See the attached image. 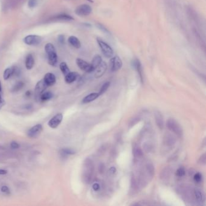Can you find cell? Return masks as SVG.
<instances>
[{
    "instance_id": "obj_1",
    "label": "cell",
    "mask_w": 206,
    "mask_h": 206,
    "mask_svg": "<svg viewBox=\"0 0 206 206\" xmlns=\"http://www.w3.org/2000/svg\"><path fill=\"white\" fill-rule=\"evenodd\" d=\"M45 50L47 55L49 64L51 66H55L58 62V56L55 47L51 43H47L45 46Z\"/></svg>"
},
{
    "instance_id": "obj_2",
    "label": "cell",
    "mask_w": 206,
    "mask_h": 206,
    "mask_svg": "<svg viewBox=\"0 0 206 206\" xmlns=\"http://www.w3.org/2000/svg\"><path fill=\"white\" fill-rule=\"evenodd\" d=\"M97 42L100 49L101 50L102 53L107 58H111L112 57L114 51L113 50L111 47V46L108 45L107 42L102 40L101 39L97 37Z\"/></svg>"
},
{
    "instance_id": "obj_3",
    "label": "cell",
    "mask_w": 206,
    "mask_h": 206,
    "mask_svg": "<svg viewBox=\"0 0 206 206\" xmlns=\"http://www.w3.org/2000/svg\"><path fill=\"white\" fill-rule=\"evenodd\" d=\"M85 167L84 171V178L86 182H90L91 180L93 173V164L90 160L87 159L85 162Z\"/></svg>"
},
{
    "instance_id": "obj_4",
    "label": "cell",
    "mask_w": 206,
    "mask_h": 206,
    "mask_svg": "<svg viewBox=\"0 0 206 206\" xmlns=\"http://www.w3.org/2000/svg\"><path fill=\"white\" fill-rule=\"evenodd\" d=\"M92 11V7L88 4H82L76 9L75 13L80 16H86L91 13Z\"/></svg>"
},
{
    "instance_id": "obj_5",
    "label": "cell",
    "mask_w": 206,
    "mask_h": 206,
    "mask_svg": "<svg viewBox=\"0 0 206 206\" xmlns=\"http://www.w3.org/2000/svg\"><path fill=\"white\" fill-rule=\"evenodd\" d=\"M167 126L172 132L176 134L178 136L182 135V128L180 125L174 119H170L169 120L167 121Z\"/></svg>"
},
{
    "instance_id": "obj_6",
    "label": "cell",
    "mask_w": 206,
    "mask_h": 206,
    "mask_svg": "<svg viewBox=\"0 0 206 206\" xmlns=\"http://www.w3.org/2000/svg\"><path fill=\"white\" fill-rule=\"evenodd\" d=\"M110 68L111 72H114L119 70L122 67L123 63L121 59L118 56H115L111 58L110 59Z\"/></svg>"
},
{
    "instance_id": "obj_7",
    "label": "cell",
    "mask_w": 206,
    "mask_h": 206,
    "mask_svg": "<svg viewBox=\"0 0 206 206\" xmlns=\"http://www.w3.org/2000/svg\"><path fill=\"white\" fill-rule=\"evenodd\" d=\"M47 87L48 86L46 84L43 79L39 81L37 83L35 88V95L37 100L39 101V97L45 91Z\"/></svg>"
},
{
    "instance_id": "obj_8",
    "label": "cell",
    "mask_w": 206,
    "mask_h": 206,
    "mask_svg": "<svg viewBox=\"0 0 206 206\" xmlns=\"http://www.w3.org/2000/svg\"><path fill=\"white\" fill-rule=\"evenodd\" d=\"M23 41L28 46H37L42 41V37L37 35H28L25 37Z\"/></svg>"
},
{
    "instance_id": "obj_9",
    "label": "cell",
    "mask_w": 206,
    "mask_h": 206,
    "mask_svg": "<svg viewBox=\"0 0 206 206\" xmlns=\"http://www.w3.org/2000/svg\"><path fill=\"white\" fill-rule=\"evenodd\" d=\"M42 126L41 124H37L29 129L27 133V134L28 137L35 138L42 133Z\"/></svg>"
},
{
    "instance_id": "obj_10",
    "label": "cell",
    "mask_w": 206,
    "mask_h": 206,
    "mask_svg": "<svg viewBox=\"0 0 206 206\" xmlns=\"http://www.w3.org/2000/svg\"><path fill=\"white\" fill-rule=\"evenodd\" d=\"M76 64L79 68L82 71H84L86 73H91L93 72L91 64H89L88 62L81 58H77L76 59Z\"/></svg>"
},
{
    "instance_id": "obj_11",
    "label": "cell",
    "mask_w": 206,
    "mask_h": 206,
    "mask_svg": "<svg viewBox=\"0 0 206 206\" xmlns=\"http://www.w3.org/2000/svg\"><path fill=\"white\" fill-rule=\"evenodd\" d=\"M63 119V115L62 113H58L53 117L50 121H49V126L55 129L59 126Z\"/></svg>"
},
{
    "instance_id": "obj_12",
    "label": "cell",
    "mask_w": 206,
    "mask_h": 206,
    "mask_svg": "<svg viewBox=\"0 0 206 206\" xmlns=\"http://www.w3.org/2000/svg\"><path fill=\"white\" fill-rule=\"evenodd\" d=\"M108 65L105 62H102L94 70L95 72L94 76L96 78L101 77L106 72Z\"/></svg>"
},
{
    "instance_id": "obj_13",
    "label": "cell",
    "mask_w": 206,
    "mask_h": 206,
    "mask_svg": "<svg viewBox=\"0 0 206 206\" xmlns=\"http://www.w3.org/2000/svg\"><path fill=\"white\" fill-rule=\"evenodd\" d=\"M44 82L48 86H50L52 85H55L56 82V76L54 74L51 73H47L44 79H43Z\"/></svg>"
},
{
    "instance_id": "obj_14",
    "label": "cell",
    "mask_w": 206,
    "mask_h": 206,
    "mask_svg": "<svg viewBox=\"0 0 206 206\" xmlns=\"http://www.w3.org/2000/svg\"><path fill=\"white\" fill-rule=\"evenodd\" d=\"M132 65H133L134 68L137 70V73L139 74L141 81L143 82L142 67V64H141L140 61H139L138 59H134L132 62Z\"/></svg>"
},
{
    "instance_id": "obj_15",
    "label": "cell",
    "mask_w": 206,
    "mask_h": 206,
    "mask_svg": "<svg viewBox=\"0 0 206 206\" xmlns=\"http://www.w3.org/2000/svg\"><path fill=\"white\" fill-rule=\"evenodd\" d=\"M79 77V74L76 72H69L65 76V81L67 84H72Z\"/></svg>"
},
{
    "instance_id": "obj_16",
    "label": "cell",
    "mask_w": 206,
    "mask_h": 206,
    "mask_svg": "<svg viewBox=\"0 0 206 206\" xmlns=\"http://www.w3.org/2000/svg\"><path fill=\"white\" fill-rule=\"evenodd\" d=\"M25 67L27 70H31L35 64V60L33 55L32 54H28L25 59Z\"/></svg>"
},
{
    "instance_id": "obj_17",
    "label": "cell",
    "mask_w": 206,
    "mask_h": 206,
    "mask_svg": "<svg viewBox=\"0 0 206 206\" xmlns=\"http://www.w3.org/2000/svg\"><path fill=\"white\" fill-rule=\"evenodd\" d=\"M68 41L69 44L76 49H79L81 47V43L77 37L71 36L69 37Z\"/></svg>"
},
{
    "instance_id": "obj_18",
    "label": "cell",
    "mask_w": 206,
    "mask_h": 206,
    "mask_svg": "<svg viewBox=\"0 0 206 206\" xmlns=\"http://www.w3.org/2000/svg\"><path fill=\"white\" fill-rule=\"evenodd\" d=\"M100 95L99 93H91L90 94H88V96H86V97H84L82 100V103H90L92 101H94V100H96L97 97H99Z\"/></svg>"
},
{
    "instance_id": "obj_19",
    "label": "cell",
    "mask_w": 206,
    "mask_h": 206,
    "mask_svg": "<svg viewBox=\"0 0 206 206\" xmlns=\"http://www.w3.org/2000/svg\"><path fill=\"white\" fill-rule=\"evenodd\" d=\"M155 119L157 125L160 129H162L163 128V118L160 112L156 111L155 112Z\"/></svg>"
},
{
    "instance_id": "obj_20",
    "label": "cell",
    "mask_w": 206,
    "mask_h": 206,
    "mask_svg": "<svg viewBox=\"0 0 206 206\" xmlns=\"http://www.w3.org/2000/svg\"><path fill=\"white\" fill-rule=\"evenodd\" d=\"M102 62V57L99 55H96L93 59V61L91 62V65L92 67V68L93 70V71L97 68V67L100 64V63Z\"/></svg>"
},
{
    "instance_id": "obj_21",
    "label": "cell",
    "mask_w": 206,
    "mask_h": 206,
    "mask_svg": "<svg viewBox=\"0 0 206 206\" xmlns=\"http://www.w3.org/2000/svg\"><path fill=\"white\" fill-rule=\"evenodd\" d=\"M13 70H14V67H9L6 68L3 74V78L4 80H8L13 74Z\"/></svg>"
},
{
    "instance_id": "obj_22",
    "label": "cell",
    "mask_w": 206,
    "mask_h": 206,
    "mask_svg": "<svg viewBox=\"0 0 206 206\" xmlns=\"http://www.w3.org/2000/svg\"><path fill=\"white\" fill-rule=\"evenodd\" d=\"M53 94L50 91H44L39 97V101L44 102L49 100L53 97Z\"/></svg>"
},
{
    "instance_id": "obj_23",
    "label": "cell",
    "mask_w": 206,
    "mask_h": 206,
    "mask_svg": "<svg viewBox=\"0 0 206 206\" xmlns=\"http://www.w3.org/2000/svg\"><path fill=\"white\" fill-rule=\"evenodd\" d=\"M56 18L57 20H63V21H72L74 20V18L72 16L67 15V14L59 15L56 17Z\"/></svg>"
},
{
    "instance_id": "obj_24",
    "label": "cell",
    "mask_w": 206,
    "mask_h": 206,
    "mask_svg": "<svg viewBox=\"0 0 206 206\" xmlns=\"http://www.w3.org/2000/svg\"><path fill=\"white\" fill-rule=\"evenodd\" d=\"M195 195L196 198L198 201V202L202 203V202L204 201V196L203 194L202 193V192H201V191H199L198 189H195Z\"/></svg>"
},
{
    "instance_id": "obj_25",
    "label": "cell",
    "mask_w": 206,
    "mask_h": 206,
    "mask_svg": "<svg viewBox=\"0 0 206 206\" xmlns=\"http://www.w3.org/2000/svg\"><path fill=\"white\" fill-rule=\"evenodd\" d=\"M59 67H60V69H61L62 73H63V74H64L65 76L70 72L66 62H61Z\"/></svg>"
},
{
    "instance_id": "obj_26",
    "label": "cell",
    "mask_w": 206,
    "mask_h": 206,
    "mask_svg": "<svg viewBox=\"0 0 206 206\" xmlns=\"http://www.w3.org/2000/svg\"><path fill=\"white\" fill-rule=\"evenodd\" d=\"M23 86H24V83L23 82H21V81L18 82L16 84H15L13 86V88H12V92L19 91L20 90H21L23 88Z\"/></svg>"
},
{
    "instance_id": "obj_27",
    "label": "cell",
    "mask_w": 206,
    "mask_h": 206,
    "mask_svg": "<svg viewBox=\"0 0 206 206\" xmlns=\"http://www.w3.org/2000/svg\"><path fill=\"white\" fill-rule=\"evenodd\" d=\"M75 152L70 149H63L61 151V154L62 156H67L69 155H73Z\"/></svg>"
},
{
    "instance_id": "obj_28",
    "label": "cell",
    "mask_w": 206,
    "mask_h": 206,
    "mask_svg": "<svg viewBox=\"0 0 206 206\" xmlns=\"http://www.w3.org/2000/svg\"><path fill=\"white\" fill-rule=\"evenodd\" d=\"M109 86H110V82H107L106 83H105L103 85H102L100 90V91L99 93V95L100 96V95L103 94V93H105L107 91V90L108 89Z\"/></svg>"
},
{
    "instance_id": "obj_29",
    "label": "cell",
    "mask_w": 206,
    "mask_h": 206,
    "mask_svg": "<svg viewBox=\"0 0 206 206\" xmlns=\"http://www.w3.org/2000/svg\"><path fill=\"white\" fill-rule=\"evenodd\" d=\"M194 181L196 182H197V183L200 182L202 181V175L200 173H199V172L195 173L194 175Z\"/></svg>"
},
{
    "instance_id": "obj_30",
    "label": "cell",
    "mask_w": 206,
    "mask_h": 206,
    "mask_svg": "<svg viewBox=\"0 0 206 206\" xmlns=\"http://www.w3.org/2000/svg\"><path fill=\"white\" fill-rule=\"evenodd\" d=\"M185 173H186V171L184 168H179L176 172V175L178 177H183L185 175Z\"/></svg>"
},
{
    "instance_id": "obj_31",
    "label": "cell",
    "mask_w": 206,
    "mask_h": 206,
    "mask_svg": "<svg viewBox=\"0 0 206 206\" xmlns=\"http://www.w3.org/2000/svg\"><path fill=\"white\" fill-rule=\"evenodd\" d=\"M37 0H28V6L30 8H34L37 4Z\"/></svg>"
},
{
    "instance_id": "obj_32",
    "label": "cell",
    "mask_w": 206,
    "mask_h": 206,
    "mask_svg": "<svg viewBox=\"0 0 206 206\" xmlns=\"http://www.w3.org/2000/svg\"><path fill=\"white\" fill-rule=\"evenodd\" d=\"M134 155L135 157H140L142 156V155H143L142 151L140 149V147H136V149L134 151Z\"/></svg>"
},
{
    "instance_id": "obj_33",
    "label": "cell",
    "mask_w": 206,
    "mask_h": 206,
    "mask_svg": "<svg viewBox=\"0 0 206 206\" xmlns=\"http://www.w3.org/2000/svg\"><path fill=\"white\" fill-rule=\"evenodd\" d=\"M1 191H2V192L5 193V194H10V193H11L9 187H8L7 186H2L1 189Z\"/></svg>"
},
{
    "instance_id": "obj_34",
    "label": "cell",
    "mask_w": 206,
    "mask_h": 206,
    "mask_svg": "<svg viewBox=\"0 0 206 206\" xmlns=\"http://www.w3.org/2000/svg\"><path fill=\"white\" fill-rule=\"evenodd\" d=\"M206 154H203L200 158H199V162L201 163V164H204L206 163Z\"/></svg>"
},
{
    "instance_id": "obj_35",
    "label": "cell",
    "mask_w": 206,
    "mask_h": 206,
    "mask_svg": "<svg viewBox=\"0 0 206 206\" xmlns=\"http://www.w3.org/2000/svg\"><path fill=\"white\" fill-rule=\"evenodd\" d=\"M11 147L13 148V149H18L20 147V145H19V144L17 142H12L11 143Z\"/></svg>"
},
{
    "instance_id": "obj_36",
    "label": "cell",
    "mask_w": 206,
    "mask_h": 206,
    "mask_svg": "<svg viewBox=\"0 0 206 206\" xmlns=\"http://www.w3.org/2000/svg\"><path fill=\"white\" fill-rule=\"evenodd\" d=\"M97 26H98V27L100 29V30H102V31H103L104 32H105V33H108L109 32H108V30L102 24H98L97 25Z\"/></svg>"
},
{
    "instance_id": "obj_37",
    "label": "cell",
    "mask_w": 206,
    "mask_h": 206,
    "mask_svg": "<svg viewBox=\"0 0 206 206\" xmlns=\"http://www.w3.org/2000/svg\"><path fill=\"white\" fill-rule=\"evenodd\" d=\"M58 41L61 43V44H63L64 43L65 41V37L63 35H60L58 36Z\"/></svg>"
},
{
    "instance_id": "obj_38",
    "label": "cell",
    "mask_w": 206,
    "mask_h": 206,
    "mask_svg": "<svg viewBox=\"0 0 206 206\" xmlns=\"http://www.w3.org/2000/svg\"><path fill=\"white\" fill-rule=\"evenodd\" d=\"M4 103H5V102L0 93V108H1L2 107V106L4 105Z\"/></svg>"
},
{
    "instance_id": "obj_39",
    "label": "cell",
    "mask_w": 206,
    "mask_h": 206,
    "mask_svg": "<svg viewBox=\"0 0 206 206\" xmlns=\"http://www.w3.org/2000/svg\"><path fill=\"white\" fill-rule=\"evenodd\" d=\"M93 189H94V191H97V190H99V185L98 184H97V183L94 184L93 185Z\"/></svg>"
},
{
    "instance_id": "obj_40",
    "label": "cell",
    "mask_w": 206,
    "mask_h": 206,
    "mask_svg": "<svg viewBox=\"0 0 206 206\" xmlns=\"http://www.w3.org/2000/svg\"><path fill=\"white\" fill-rule=\"evenodd\" d=\"M7 173L6 170L0 169V175H6Z\"/></svg>"
},
{
    "instance_id": "obj_41",
    "label": "cell",
    "mask_w": 206,
    "mask_h": 206,
    "mask_svg": "<svg viewBox=\"0 0 206 206\" xmlns=\"http://www.w3.org/2000/svg\"><path fill=\"white\" fill-rule=\"evenodd\" d=\"M25 95L26 97H30V96H31V91H27L25 93Z\"/></svg>"
},
{
    "instance_id": "obj_42",
    "label": "cell",
    "mask_w": 206,
    "mask_h": 206,
    "mask_svg": "<svg viewBox=\"0 0 206 206\" xmlns=\"http://www.w3.org/2000/svg\"><path fill=\"white\" fill-rule=\"evenodd\" d=\"M115 171H116V169H115L114 167H112V168L110 169V172H111L112 173H115Z\"/></svg>"
},
{
    "instance_id": "obj_43",
    "label": "cell",
    "mask_w": 206,
    "mask_h": 206,
    "mask_svg": "<svg viewBox=\"0 0 206 206\" xmlns=\"http://www.w3.org/2000/svg\"><path fill=\"white\" fill-rule=\"evenodd\" d=\"M2 91V86H1V83L0 81V93Z\"/></svg>"
},
{
    "instance_id": "obj_44",
    "label": "cell",
    "mask_w": 206,
    "mask_h": 206,
    "mask_svg": "<svg viewBox=\"0 0 206 206\" xmlns=\"http://www.w3.org/2000/svg\"><path fill=\"white\" fill-rule=\"evenodd\" d=\"M87 1H88L89 2H93V0H87Z\"/></svg>"
}]
</instances>
